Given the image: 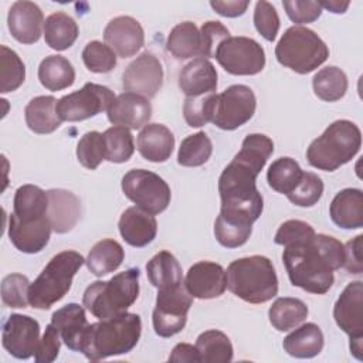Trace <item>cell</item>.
Returning <instances> with one entry per match:
<instances>
[{
    "mask_svg": "<svg viewBox=\"0 0 363 363\" xmlns=\"http://www.w3.org/2000/svg\"><path fill=\"white\" fill-rule=\"evenodd\" d=\"M343 244L326 234H315L305 242L288 245L282 254L291 284L316 295L332 288L333 271L343 265Z\"/></svg>",
    "mask_w": 363,
    "mask_h": 363,
    "instance_id": "obj_1",
    "label": "cell"
},
{
    "mask_svg": "<svg viewBox=\"0 0 363 363\" xmlns=\"http://www.w3.org/2000/svg\"><path fill=\"white\" fill-rule=\"evenodd\" d=\"M140 333V316L123 312L118 316L89 323L79 352L92 362L125 354L138 345Z\"/></svg>",
    "mask_w": 363,
    "mask_h": 363,
    "instance_id": "obj_2",
    "label": "cell"
},
{
    "mask_svg": "<svg viewBox=\"0 0 363 363\" xmlns=\"http://www.w3.org/2000/svg\"><path fill=\"white\" fill-rule=\"evenodd\" d=\"M259 173L252 164L234 156L218 179L221 210L257 221L264 210V200L255 183Z\"/></svg>",
    "mask_w": 363,
    "mask_h": 363,
    "instance_id": "obj_3",
    "label": "cell"
},
{
    "mask_svg": "<svg viewBox=\"0 0 363 363\" xmlns=\"http://www.w3.org/2000/svg\"><path fill=\"white\" fill-rule=\"evenodd\" d=\"M227 288L250 303H264L278 294V278L269 258L251 255L233 261L227 271Z\"/></svg>",
    "mask_w": 363,
    "mask_h": 363,
    "instance_id": "obj_4",
    "label": "cell"
},
{
    "mask_svg": "<svg viewBox=\"0 0 363 363\" xmlns=\"http://www.w3.org/2000/svg\"><path fill=\"white\" fill-rule=\"evenodd\" d=\"M362 146V132L356 123L339 119L312 140L306 150L308 163L319 170L333 172L350 162Z\"/></svg>",
    "mask_w": 363,
    "mask_h": 363,
    "instance_id": "obj_5",
    "label": "cell"
},
{
    "mask_svg": "<svg viewBox=\"0 0 363 363\" xmlns=\"http://www.w3.org/2000/svg\"><path fill=\"white\" fill-rule=\"evenodd\" d=\"M138 268H129L108 281H95L84 292V306L99 320L126 312L139 295Z\"/></svg>",
    "mask_w": 363,
    "mask_h": 363,
    "instance_id": "obj_6",
    "label": "cell"
},
{
    "mask_svg": "<svg viewBox=\"0 0 363 363\" xmlns=\"http://www.w3.org/2000/svg\"><path fill=\"white\" fill-rule=\"evenodd\" d=\"M85 262V258L72 250L54 255L41 274L30 284L28 302L35 309L47 311L61 301L72 285V278Z\"/></svg>",
    "mask_w": 363,
    "mask_h": 363,
    "instance_id": "obj_7",
    "label": "cell"
},
{
    "mask_svg": "<svg viewBox=\"0 0 363 363\" xmlns=\"http://www.w3.org/2000/svg\"><path fill=\"white\" fill-rule=\"evenodd\" d=\"M278 62L296 74H309L320 67L329 57V48L311 28L289 27L275 47Z\"/></svg>",
    "mask_w": 363,
    "mask_h": 363,
    "instance_id": "obj_8",
    "label": "cell"
},
{
    "mask_svg": "<svg viewBox=\"0 0 363 363\" xmlns=\"http://www.w3.org/2000/svg\"><path fill=\"white\" fill-rule=\"evenodd\" d=\"M123 194L140 210L156 216L167 208L172 199L169 184L156 173L145 169H132L122 177Z\"/></svg>",
    "mask_w": 363,
    "mask_h": 363,
    "instance_id": "obj_9",
    "label": "cell"
},
{
    "mask_svg": "<svg viewBox=\"0 0 363 363\" xmlns=\"http://www.w3.org/2000/svg\"><path fill=\"white\" fill-rule=\"evenodd\" d=\"M191 302L193 296L182 284L157 289L156 306L152 315L156 335L160 337H170L182 332L186 326Z\"/></svg>",
    "mask_w": 363,
    "mask_h": 363,
    "instance_id": "obj_10",
    "label": "cell"
},
{
    "mask_svg": "<svg viewBox=\"0 0 363 363\" xmlns=\"http://www.w3.org/2000/svg\"><path fill=\"white\" fill-rule=\"evenodd\" d=\"M115 98V94L108 86L86 82L81 89L58 99L57 113L61 121H85L108 111Z\"/></svg>",
    "mask_w": 363,
    "mask_h": 363,
    "instance_id": "obj_11",
    "label": "cell"
},
{
    "mask_svg": "<svg viewBox=\"0 0 363 363\" xmlns=\"http://www.w3.org/2000/svg\"><path fill=\"white\" fill-rule=\"evenodd\" d=\"M217 62L233 75H255L265 67L264 48L250 37H228L214 55Z\"/></svg>",
    "mask_w": 363,
    "mask_h": 363,
    "instance_id": "obj_12",
    "label": "cell"
},
{
    "mask_svg": "<svg viewBox=\"0 0 363 363\" xmlns=\"http://www.w3.org/2000/svg\"><path fill=\"white\" fill-rule=\"evenodd\" d=\"M257 108V98L247 85H231L217 95L211 122L223 130H234L247 123Z\"/></svg>",
    "mask_w": 363,
    "mask_h": 363,
    "instance_id": "obj_13",
    "label": "cell"
},
{
    "mask_svg": "<svg viewBox=\"0 0 363 363\" xmlns=\"http://www.w3.org/2000/svg\"><path fill=\"white\" fill-rule=\"evenodd\" d=\"M1 343L17 359L31 357L40 343L38 322L28 315L11 313L3 323Z\"/></svg>",
    "mask_w": 363,
    "mask_h": 363,
    "instance_id": "obj_14",
    "label": "cell"
},
{
    "mask_svg": "<svg viewBox=\"0 0 363 363\" xmlns=\"http://www.w3.org/2000/svg\"><path fill=\"white\" fill-rule=\"evenodd\" d=\"M163 85L162 62L152 52H142L122 74V86L145 98H153Z\"/></svg>",
    "mask_w": 363,
    "mask_h": 363,
    "instance_id": "obj_15",
    "label": "cell"
},
{
    "mask_svg": "<svg viewBox=\"0 0 363 363\" xmlns=\"http://www.w3.org/2000/svg\"><path fill=\"white\" fill-rule=\"evenodd\" d=\"M336 325L350 337L363 340V282H349L333 306Z\"/></svg>",
    "mask_w": 363,
    "mask_h": 363,
    "instance_id": "obj_16",
    "label": "cell"
},
{
    "mask_svg": "<svg viewBox=\"0 0 363 363\" xmlns=\"http://www.w3.org/2000/svg\"><path fill=\"white\" fill-rule=\"evenodd\" d=\"M184 288L197 299L218 298L227 288L225 271L217 262L199 261L189 268L184 278Z\"/></svg>",
    "mask_w": 363,
    "mask_h": 363,
    "instance_id": "obj_17",
    "label": "cell"
},
{
    "mask_svg": "<svg viewBox=\"0 0 363 363\" xmlns=\"http://www.w3.org/2000/svg\"><path fill=\"white\" fill-rule=\"evenodd\" d=\"M104 40L121 58H129L143 47L145 31L136 18L118 16L106 24Z\"/></svg>",
    "mask_w": 363,
    "mask_h": 363,
    "instance_id": "obj_18",
    "label": "cell"
},
{
    "mask_svg": "<svg viewBox=\"0 0 363 363\" xmlns=\"http://www.w3.org/2000/svg\"><path fill=\"white\" fill-rule=\"evenodd\" d=\"M7 26L10 34L21 44H34L40 40L44 28L41 9L27 0L16 1L9 9Z\"/></svg>",
    "mask_w": 363,
    "mask_h": 363,
    "instance_id": "obj_19",
    "label": "cell"
},
{
    "mask_svg": "<svg viewBox=\"0 0 363 363\" xmlns=\"http://www.w3.org/2000/svg\"><path fill=\"white\" fill-rule=\"evenodd\" d=\"M106 115L113 126L140 129L146 126L152 118V105L147 98L139 94L123 92L115 98Z\"/></svg>",
    "mask_w": 363,
    "mask_h": 363,
    "instance_id": "obj_20",
    "label": "cell"
},
{
    "mask_svg": "<svg viewBox=\"0 0 363 363\" xmlns=\"http://www.w3.org/2000/svg\"><path fill=\"white\" fill-rule=\"evenodd\" d=\"M52 227L48 217L21 221L13 214L9 217V238L13 245L26 254H37L43 251L51 235Z\"/></svg>",
    "mask_w": 363,
    "mask_h": 363,
    "instance_id": "obj_21",
    "label": "cell"
},
{
    "mask_svg": "<svg viewBox=\"0 0 363 363\" xmlns=\"http://www.w3.org/2000/svg\"><path fill=\"white\" fill-rule=\"evenodd\" d=\"M179 88L187 98L214 94L217 89V71L207 60L197 57L187 62L179 74Z\"/></svg>",
    "mask_w": 363,
    "mask_h": 363,
    "instance_id": "obj_22",
    "label": "cell"
},
{
    "mask_svg": "<svg viewBox=\"0 0 363 363\" xmlns=\"http://www.w3.org/2000/svg\"><path fill=\"white\" fill-rule=\"evenodd\" d=\"M48 194L47 217L51 223L52 231L65 234L71 231L81 217V203L78 197L64 189H51Z\"/></svg>",
    "mask_w": 363,
    "mask_h": 363,
    "instance_id": "obj_23",
    "label": "cell"
},
{
    "mask_svg": "<svg viewBox=\"0 0 363 363\" xmlns=\"http://www.w3.org/2000/svg\"><path fill=\"white\" fill-rule=\"evenodd\" d=\"M51 323L58 329L61 340L68 349L74 352L81 350L89 323L85 309L79 303H68L57 309L51 316Z\"/></svg>",
    "mask_w": 363,
    "mask_h": 363,
    "instance_id": "obj_24",
    "label": "cell"
},
{
    "mask_svg": "<svg viewBox=\"0 0 363 363\" xmlns=\"http://www.w3.org/2000/svg\"><path fill=\"white\" fill-rule=\"evenodd\" d=\"M118 227L123 241L136 248L150 244L157 233L156 218L136 206L122 213Z\"/></svg>",
    "mask_w": 363,
    "mask_h": 363,
    "instance_id": "obj_25",
    "label": "cell"
},
{
    "mask_svg": "<svg viewBox=\"0 0 363 363\" xmlns=\"http://www.w3.org/2000/svg\"><path fill=\"white\" fill-rule=\"evenodd\" d=\"M136 146L143 159L162 163L166 162L174 147V136L162 123H147L138 135Z\"/></svg>",
    "mask_w": 363,
    "mask_h": 363,
    "instance_id": "obj_26",
    "label": "cell"
},
{
    "mask_svg": "<svg viewBox=\"0 0 363 363\" xmlns=\"http://www.w3.org/2000/svg\"><path fill=\"white\" fill-rule=\"evenodd\" d=\"M332 221L345 230L363 227V193L360 189H343L329 207Z\"/></svg>",
    "mask_w": 363,
    "mask_h": 363,
    "instance_id": "obj_27",
    "label": "cell"
},
{
    "mask_svg": "<svg viewBox=\"0 0 363 363\" xmlns=\"http://www.w3.org/2000/svg\"><path fill=\"white\" fill-rule=\"evenodd\" d=\"M57 102L51 95L33 98L24 109V119L28 129L41 135L57 130L62 122L57 113Z\"/></svg>",
    "mask_w": 363,
    "mask_h": 363,
    "instance_id": "obj_28",
    "label": "cell"
},
{
    "mask_svg": "<svg viewBox=\"0 0 363 363\" xmlns=\"http://www.w3.org/2000/svg\"><path fill=\"white\" fill-rule=\"evenodd\" d=\"M254 221L250 217L220 211L214 223V235L217 241L225 248H237L244 245L251 233Z\"/></svg>",
    "mask_w": 363,
    "mask_h": 363,
    "instance_id": "obj_29",
    "label": "cell"
},
{
    "mask_svg": "<svg viewBox=\"0 0 363 363\" xmlns=\"http://www.w3.org/2000/svg\"><path fill=\"white\" fill-rule=\"evenodd\" d=\"M323 333L316 323L308 322L301 325L284 339V350L298 359H311L318 356L323 349Z\"/></svg>",
    "mask_w": 363,
    "mask_h": 363,
    "instance_id": "obj_30",
    "label": "cell"
},
{
    "mask_svg": "<svg viewBox=\"0 0 363 363\" xmlns=\"http://www.w3.org/2000/svg\"><path fill=\"white\" fill-rule=\"evenodd\" d=\"M48 194L34 184H23L16 190L13 216L21 221L47 217Z\"/></svg>",
    "mask_w": 363,
    "mask_h": 363,
    "instance_id": "obj_31",
    "label": "cell"
},
{
    "mask_svg": "<svg viewBox=\"0 0 363 363\" xmlns=\"http://www.w3.org/2000/svg\"><path fill=\"white\" fill-rule=\"evenodd\" d=\"M78 33L77 21L64 11L52 13L44 21V40L52 50L64 51L69 48L78 38Z\"/></svg>",
    "mask_w": 363,
    "mask_h": 363,
    "instance_id": "obj_32",
    "label": "cell"
},
{
    "mask_svg": "<svg viewBox=\"0 0 363 363\" xmlns=\"http://www.w3.org/2000/svg\"><path fill=\"white\" fill-rule=\"evenodd\" d=\"M125 258V251L122 245L111 238L98 241L88 252L85 264L91 274L95 277H102L118 269Z\"/></svg>",
    "mask_w": 363,
    "mask_h": 363,
    "instance_id": "obj_33",
    "label": "cell"
},
{
    "mask_svg": "<svg viewBox=\"0 0 363 363\" xmlns=\"http://www.w3.org/2000/svg\"><path fill=\"white\" fill-rule=\"evenodd\" d=\"M182 265L177 258L169 251L157 252L146 264V274L149 282L157 288H170L183 284Z\"/></svg>",
    "mask_w": 363,
    "mask_h": 363,
    "instance_id": "obj_34",
    "label": "cell"
},
{
    "mask_svg": "<svg viewBox=\"0 0 363 363\" xmlns=\"http://www.w3.org/2000/svg\"><path fill=\"white\" fill-rule=\"evenodd\" d=\"M166 48L177 60L200 57V30L191 21H183L174 26L167 35Z\"/></svg>",
    "mask_w": 363,
    "mask_h": 363,
    "instance_id": "obj_35",
    "label": "cell"
},
{
    "mask_svg": "<svg viewBox=\"0 0 363 363\" xmlns=\"http://www.w3.org/2000/svg\"><path fill=\"white\" fill-rule=\"evenodd\" d=\"M38 79L48 91H61L74 84L75 69L65 57L48 55L40 62Z\"/></svg>",
    "mask_w": 363,
    "mask_h": 363,
    "instance_id": "obj_36",
    "label": "cell"
},
{
    "mask_svg": "<svg viewBox=\"0 0 363 363\" xmlns=\"http://www.w3.org/2000/svg\"><path fill=\"white\" fill-rule=\"evenodd\" d=\"M308 306L298 298H278L268 311L269 323L278 332H288L308 318Z\"/></svg>",
    "mask_w": 363,
    "mask_h": 363,
    "instance_id": "obj_37",
    "label": "cell"
},
{
    "mask_svg": "<svg viewBox=\"0 0 363 363\" xmlns=\"http://www.w3.org/2000/svg\"><path fill=\"white\" fill-rule=\"evenodd\" d=\"M200 362L204 363H228L233 360V345L225 333L221 330L210 329L200 333L196 345Z\"/></svg>",
    "mask_w": 363,
    "mask_h": 363,
    "instance_id": "obj_38",
    "label": "cell"
},
{
    "mask_svg": "<svg viewBox=\"0 0 363 363\" xmlns=\"http://www.w3.org/2000/svg\"><path fill=\"white\" fill-rule=\"evenodd\" d=\"M312 86L319 99L325 102H335L345 96L347 91V77L340 68L329 65L313 75Z\"/></svg>",
    "mask_w": 363,
    "mask_h": 363,
    "instance_id": "obj_39",
    "label": "cell"
},
{
    "mask_svg": "<svg viewBox=\"0 0 363 363\" xmlns=\"http://www.w3.org/2000/svg\"><path fill=\"white\" fill-rule=\"evenodd\" d=\"M303 170L299 163L288 156L279 157L271 163L267 172V180L272 190L281 194H289L301 182Z\"/></svg>",
    "mask_w": 363,
    "mask_h": 363,
    "instance_id": "obj_40",
    "label": "cell"
},
{
    "mask_svg": "<svg viewBox=\"0 0 363 363\" xmlns=\"http://www.w3.org/2000/svg\"><path fill=\"white\" fill-rule=\"evenodd\" d=\"M213 153V143L204 132L184 138L177 152V163L184 167H197L208 162Z\"/></svg>",
    "mask_w": 363,
    "mask_h": 363,
    "instance_id": "obj_41",
    "label": "cell"
},
{
    "mask_svg": "<svg viewBox=\"0 0 363 363\" xmlns=\"http://www.w3.org/2000/svg\"><path fill=\"white\" fill-rule=\"evenodd\" d=\"M26 79V65L18 54L7 45L0 47V92H13Z\"/></svg>",
    "mask_w": 363,
    "mask_h": 363,
    "instance_id": "obj_42",
    "label": "cell"
},
{
    "mask_svg": "<svg viewBox=\"0 0 363 363\" xmlns=\"http://www.w3.org/2000/svg\"><path fill=\"white\" fill-rule=\"evenodd\" d=\"M105 140V160L112 163L128 162L133 152L135 143L129 129L123 126H111L104 132Z\"/></svg>",
    "mask_w": 363,
    "mask_h": 363,
    "instance_id": "obj_43",
    "label": "cell"
},
{
    "mask_svg": "<svg viewBox=\"0 0 363 363\" xmlns=\"http://www.w3.org/2000/svg\"><path fill=\"white\" fill-rule=\"evenodd\" d=\"M272 153L274 142L271 138L264 133H251L245 136L241 143V149L235 156L252 164L261 172Z\"/></svg>",
    "mask_w": 363,
    "mask_h": 363,
    "instance_id": "obj_44",
    "label": "cell"
},
{
    "mask_svg": "<svg viewBox=\"0 0 363 363\" xmlns=\"http://www.w3.org/2000/svg\"><path fill=\"white\" fill-rule=\"evenodd\" d=\"M82 61L91 72L106 74L111 72L116 65V54L113 50L98 41H89L82 50Z\"/></svg>",
    "mask_w": 363,
    "mask_h": 363,
    "instance_id": "obj_45",
    "label": "cell"
},
{
    "mask_svg": "<svg viewBox=\"0 0 363 363\" xmlns=\"http://www.w3.org/2000/svg\"><path fill=\"white\" fill-rule=\"evenodd\" d=\"M77 157L84 167L95 170L105 160L104 133L96 130L86 132L77 145Z\"/></svg>",
    "mask_w": 363,
    "mask_h": 363,
    "instance_id": "obj_46",
    "label": "cell"
},
{
    "mask_svg": "<svg viewBox=\"0 0 363 363\" xmlns=\"http://www.w3.org/2000/svg\"><path fill=\"white\" fill-rule=\"evenodd\" d=\"M322 194H323L322 179L312 172H303L301 182L289 194H286V197L295 206L312 207L320 200Z\"/></svg>",
    "mask_w": 363,
    "mask_h": 363,
    "instance_id": "obj_47",
    "label": "cell"
},
{
    "mask_svg": "<svg viewBox=\"0 0 363 363\" xmlns=\"http://www.w3.org/2000/svg\"><path fill=\"white\" fill-rule=\"evenodd\" d=\"M217 94H207L194 98H186L183 105V116L189 126L201 128L211 122Z\"/></svg>",
    "mask_w": 363,
    "mask_h": 363,
    "instance_id": "obj_48",
    "label": "cell"
},
{
    "mask_svg": "<svg viewBox=\"0 0 363 363\" xmlns=\"http://www.w3.org/2000/svg\"><path fill=\"white\" fill-rule=\"evenodd\" d=\"M30 281L23 274H10L1 281V301L9 308H27Z\"/></svg>",
    "mask_w": 363,
    "mask_h": 363,
    "instance_id": "obj_49",
    "label": "cell"
},
{
    "mask_svg": "<svg viewBox=\"0 0 363 363\" xmlns=\"http://www.w3.org/2000/svg\"><path fill=\"white\" fill-rule=\"evenodd\" d=\"M315 230L311 224L301 220H288L282 223L275 233L274 242L282 247L305 242L315 237Z\"/></svg>",
    "mask_w": 363,
    "mask_h": 363,
    "instance_id": "obj_50",
    "label": "cell"
},
{
    "mask_svg": "<svg viewBox=\"0 0 363 363\" xmlns=\"http://www.w3.org/2000/svg\"><path fill=\"white\" fill-rule=\"evenodd\" d=\"M254 26L267 41H274L279 30V16L277 9L265 0L257 1L254 10Z\"/></svg>",
    "mask_w": 363,
    "mask_h": 363,
    "instance_id": "obj_51",
    "label": "cell"
},
{
    "mask_svg": "<svg viewBox=\"0 0 363 363\" xmlns=\"http://www.w3.org/2000/svg\"><path fill=\"white\" fill-rule=\"evenodd\" d=\"M230 35L228 28L220 21H206L200 28V41H201V58H214L220 44L227 40Z\"/></svg>",
    "mask_w": 363,
    "mask_h": 363,
    "instance_id": "obj_52",
    "label": "cell"
},
{
    "mask_svg": "<svg viewBox=\"0 0 363 363\" xmlns=\"http://www.w3.org/2000/svg\"><path fill=\"white\" fill-rule=\"evenodd\" d=\"M282 6L286 16L295 24H308L318 20L322 14V7L319 1L312 0H285Z\"/></svg>",
    "mask_w": 363,
    "mask_h": 363,
    "instance_id": "obj_53",
    "label": "cell"
},
{
    "mask_svg": "<svg viewBox=\"0 0 363 363\" xmlns=\"http://www.w3.org/2000/svg\"><path fill=\"white\" fill-rule=\"evenodd\" d=\"M60 339H61V336H60L58 329L52 323H50L45 328V332H44L43 337L40 339L38 347L34 353L35 362L37 363H51V362H54L58 357V353H60V346H61Z\"/></svg>",
    "mask_w": 363,
    "mask_h": 363,
    "instance_id": "obj_54",
    "label": "cell"
},
{
    "mask_svg": "<svg viewBox=\"0 0 363 363\" xmlns=\"http://www.w3.org/2000/svg\"><path fill=\"white\" fill-rule=\"evenodd\" d=\"M362 238L363 235H357L353 240L347 241L345 248V258H343V268L354 275L363 272V261H362Z\"/></svg>",
    "mask_w": 363,
    "mask_h": 363,
    "instance_id": "obj_55",
    "label": "cell"
},
{
    "mask_svg": "<svg viewBox=\"0 0 363 363\" xmlns=\"http://www.w3.org/2000/svg\"><path fill=\"white\" fill-rule=\"evenodd\" d=\"M210 6L217 14L223 17H238L247 11L250 1L248 0H227V1L216 0V1H210Z\"/></svg>",
    "mask_w": 363,
    "mask_h": 363,
    "instance_id": "obj_56",
    "label": "cell"
},
{
    "mask_svg": "<svg viewBox=\"0 0 363 363\" xmlns=\"http://www.w3.org/2000/svg\"><path fill=\"white\" fill-rule=\"evenodd\" d=\"M169 362H182V363H199L200 362V356L197 352V347L189 343H177L170 356H169Z\"/></svg>",
    "mask_w": 363,
    "mask_h": 363,
    "instance_id": "obj_57",
    "label": "cell"
},
{
    "mask_svg": "<svg viewBox=\"0 0 363 363\" xmlns=\"http://www.w3.org/2000/svg\"><path fill=\"white\" fill-rule=\"evenodd\" d=\"M320 7L322 9H326L332 13H336V14H340V13H345L349 7V1H339V0H329V1H319Z\"/></svg>",
    "mask_w": 363,
    "mask_h": 363,
    "instance_id": "obj_58",
    "label": "cell"
}]
</instances>
